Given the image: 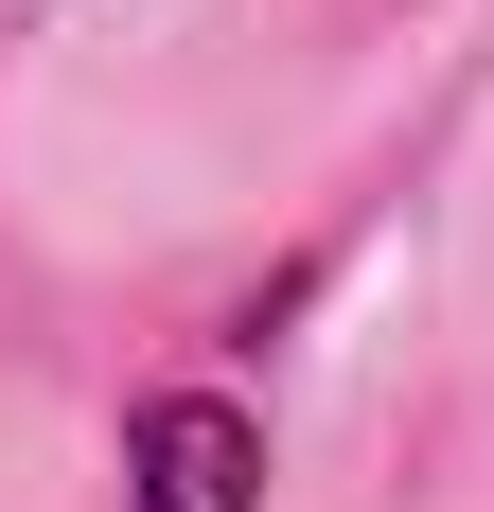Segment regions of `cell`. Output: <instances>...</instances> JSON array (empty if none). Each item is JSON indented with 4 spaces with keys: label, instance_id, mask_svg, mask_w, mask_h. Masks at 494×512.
<instances>
[{
    "label": "cell",
    "instance_id": "obj_1",
    "mask_svg": "<svg viewBox=\"0 0 494 512\" xmlns=\"http://www.w3.org/2000/svg\"><path fill=\"white\" fill-rule=\"evenodd\" d=\"M124 512H265V424H247L230 389L124 407Z\"/></svg>",
    "mask_w": 494,
    "mask_h": 512
}]
</instances>
